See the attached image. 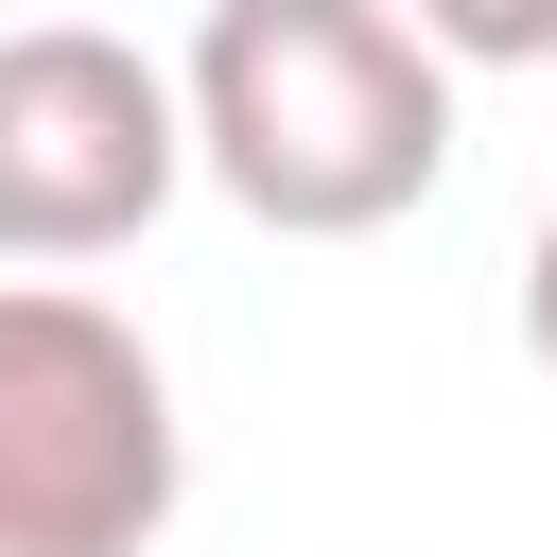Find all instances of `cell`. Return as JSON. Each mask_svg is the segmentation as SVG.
<instances>
[{
  "label": "cell",
  "instance_id": "6da1fadb",
  "mask_svg": "<svg viewBox=\"0 0 557 557\" xmlns=\"http://www.w3.org/2000/svg\"><path fill=\"white\" fill-rule=\"evenodd\" d=\"M191 174L278 244H366L453 174V70L383 0H209L174 52Z\"/></svg>",
  "mask_w": 557,
  "mask_h": 557
},
{
  "label": "cell",
  "instance_id": "7a4b0ae2",
  "mask_svg": "<svg viewBox=\"0 0 557 557\" xmlns=\"http://www.w3.org/2000/svg\"><path fill=\"white\" fill-rule=\"evenodd\" d=\"M191 487L139 313L87 278H0V557H157Z\"/></svg>",
  "mask_w": 557,
  "mask_h": 557
},
{
  "label": "cell",
  "instance_id": "3957f363",
  "mask_svg": "<svg viewBox=\"0 0 557 557\" xmlns=\"http://www.w3.org/2000/svg\"><path fill=\"white\" fill-rule=\"evenodd\" d=\"M174 191H191L174 70L139 35H104V17H17L0 35V261L17 278L122 261Z\"/></svg>",
  "mask_w": 557,
  "mask_h": 557
},
{
  "label": "cell",
  "instance_id": "277c9868",
  "mask_svg": "<svg viewBox=\"0 0 557 557\" xmlns=\"http://www.w3.org/2000/svg\"><path fill=\"white\" fill-rule=\"evenodd\" d=\"M435 70H557V0H383Z\"/></svg>",
  "mask_w": 557,
  "mask_h": 557
},
{
  "label": "cell",
  "instance_id": "5b68a950",
  "mask_svg": "<svg viewBox=\"0 0 557 557\" xmlns=\"http://www.w3.org/2000/svg\"><path fill=\"white\" fill-rule=\"evenodd\" d=\"M522 348L557 366V209H540V244H522Z\"/></svg>",
  "mask_w": 557,
  "mask_h": 557
}]
</instances>
